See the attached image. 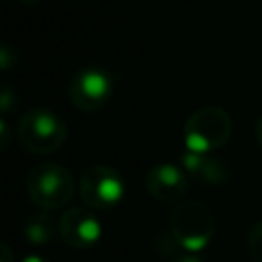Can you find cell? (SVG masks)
Instances as JSON below:
<instances>
[{
    "mask_svg": "<svg viewBox=\"0 0 262 262\" xmlns=\"http://www.w3.org/2000/svg\"><path fill=\"white\" fill-rule=\"evenodd\" d=\"M25 239L33 246H47L55 239V235H59V221H55L51 217V213L47 211H39L27 217L25 227H23Z\"/></svg>",
    "mask_w": 262,
    "mask_h": 262,
    "instance_id": "cell-10",
    "label": "cell"
},
{
    "mask_svg": "<svg viewBox=\"0 0 262 262\" xmlns=\"http://www.w3.org/2000/svg\"><path fill=\"white\" fill-rule=\"evenodd\" d=\"M0 262H12V252L6 244L0 246Z\"/></svg>",
    "mask_w": 262,
    "mask_h": 262,
    "instance_id": "cell-16",
    "label": "cell"
},
{
    "mask_svg": "<svg viewBox=\"0 0 262 262\" xmlns=\"http://www.w3.org/2000/svg\"><path fill=\"white\" fill-rule=\"evenodd\" d=\"M27 192L39 211L53 213L72 203L76 180L66 166L55 162H41L35 164L27 174Z\"/></svg>",
    "mask_w": 262,
    "mask_h": 262,
    "instance_id": "cell-1",
    "label": "cell"
},
{
    "mask_svg": "<svg viewBox=\"0 0 262 262\" xmlns=\"http://www.w3.org/2000/svg\"><path fill=\"white\" fill-rule=\"evenodd\" d=\"M20 262H47V260L41 258V256H37V254H29V256H25Z\"/></svg>",
    "mask_w": 262,
    "mask_h": 262,
    "instance_id": "cell-18",
    "label": "cell"
},
{
    "mask_svg": "<svg viewBox=\"0 0 262 262\" xmlns=\"http://www.w3.org/2000/svg\"><path fill=\"white\" fill-rule=\"evenodd\" d=\"M260 82H262V76H260Z\"/></svg>",
    "mask_w": 262,
    "mask_h": 262,
    "instance_id": "cell-20",
    "label": "cell"
},
{
    "mask_svg": "<svg viewBox=\"0 0 262 262\" xmlns=\"http://www.w3.org/2000/svg\"><path fill=\"white\" fill-rule=\"evenodd\" d=\"M16 106H18L16 92H12L8 86H2V90H0V111H2V117H8Z\"/></svg>",
    "mask_w": 262,
    "mask_h": 262,
    "instance_id": "cell-13",
    "label": "cell"
},
{
    "mask_svg": "<svg viewBox=\"0 0 262 262\" xmlns=\"http://www.w3.org/2000/svg\"><path fill=\"white\" fill-rule=\"evenodd\" d=\"M16 61H18V51L12 45L4 43L0 47V70L2 72H8L12 66H16Z\"/></svg>",
    "mask_w": 262,
    "mask_h": 262,
    "instance_id": "cell-14",
    "label": "cell"
},
{
    "mask_svg": "<svg viewBox=\"0 0 262 262\" xmlns=\"http://www.w3.org/2000/svg\"><path fill=\"white\" fill-rule=\"evenodd\" d=\"M16 139L29 154L49 156L66 143L68 125L55 111L31 108L16 123Z\"/></svg>",
    "mask_w": 262,
    "mask_h": 262,
    "instance_id": "cell-2",
    "label": "cell"
},
{
    "mask_svg": "<svg viewBox=\"0 0 262 262\" xmlns=\"http://www.w3.org/2000/svg\"><path fill=\"white\" fill-rule=\"evenodd\" d=\"M180 166L182 170L192 176V178H199L201 182L205 184H213V186H221L229 180V166L211 156V154H194V151H182L180 154Z\"/></svg>",
    "mask_w": 262,
    "mask_h": 262,
    "instance_id": "cell-9",
    "label": "cell"
},
{
    "mask_svg": "<svg viewBox=\"0 0 262 262\" xmlns=\"http://www.w3.org/2000/svg\"><path fill=\"white\" fill-rule=\"evenodd\" d=\"M117 90V76L102 66H84L74 74L68 86L72 104L82 113L104 108Z\"/></svg>",
    "mask_w": 262,
    "mask_h": 262,
    "instance_id": "cell-5",
    "label": "cell"
},
{
    "mask_svg": "<svg viewBox=\"0 0 262 262\" xmlns=\"http://www.w3.org/2000/svg\"><path fill=\"white\" fill-rule=\"evenodd\" d=\"M145 188L160 203H180L188 190V174L182 170V166L160 162L147 170Z\"/></svg>",
    "mask_w": 262,
    "mask_h": 262,
    "instance_id": "cell-8",
    "label": "cell"
},
{
    "mask_svg": "<svg viewBox=\"0 0 262 262\" xmlns=\"http://www.w3.org/2000/svg\"><path fill=\"white\" fill-rule=\"evenodd\" d=\"M78 190L88 209L108 211L123 201L125 180L121 172L115 170L113 166L94 164L82 172L78 180Z\"/></svg>",
    "mask_w": 262,
    "mask_h": 262,
    "instance_id": "cell-6",
    "label": "cell"
},
{
    "mask_svg": "<svg viewBox=\"0 0 262 262\" xmlns=\"http://www.w3.org/2000/svg\"><path fill=\"white\" fill-rule=\"evenodd\" d=\"M248 252L254 262H262V221L254 223L248 235Z\"/></svg>",
    "mask_w": 262,
    "mask_h": 262,
    "instance_id": "cell-12",
    "label": "cell"
},
{
    "mask_svg": "<svg viewBox=\"0 0 262 262\" xmlns=\"http://www.w3.org/2000/svg\"><path fill=\"white\" fill-rule=\"evenodd\" d=\"M8 141H10V129H8L6 117H2V119H0V149H2V151L8 149Z\"/></svg>",
    "mask_w": 262,
    "mask_h": 262,
    "instance_id": "cell-15",
    "label": "cell"
},
{
    "mask_svg": "<svg viewBox=\"0 0 262 262\" xmlns=\"http://www.w3.org/2000/svg\"><path fill=\"white\" fill-rule=\"evenodd\" d=\"M231 117L219 106L196 108L184 123L182 143L186 151L211 154L227 143L231 137Z\"/></svg>",
    "mask_w": 262,
    "mask_h": 262,
    "instance_id": "cell-4",
    "label": "cell"
},
{
    "mask_svg": "<svg viewBox=\"0 0 262 262\" xmlns=\"http://www.w3.org/2000/svg\"><path fill=\"white\" fill-rule=\"evenodd\" d=\"M59 237L74 250H88L102 237V223L88 207H70L59 217Z\"/></svg>",
    "mask_w": 262,
    "mask_h": 262,
    "instance_id": "cell-7",
    "label": "cell"
},
{
    "mask_svg": "<svg viewBox=\"0 0 262 262\" xmlns=\"http://www.w3.org/2000/svg\"><path fill=\"white\" fill-rule=\"evenodd\" d=\"M16 2H20V4H27V6H33V4H39L41 0H16Z\"/></svg>",
    "mask_w": 262,
    "mask_h": 262,
    "instance_id": "cell-19",
    "label": "cell"
},
{
    "mask_svg": "<svg viewBox=\"0 0 262 262\" xmlns=\"http://www.w3.org/2000/svg\"><path fill=\"white\" fill-rule=\"evenodd\" d=\"M164 254H174V256H170L174 262H203L199 254H192V252L182 250L172 239V235H166V239H164Z\"/></svg>",
    "mask_w": 262,
    "mask_h": 262,
    "instance_id": "cell-11",
    "label": "cell"
},
{
    "mask_svg": "<svg viewBox=\"0 0 262 262\" xmlns=\"http://www.w3.org/2000/svg\"><path fill=\"white\" fill-rule=\"evenodd\" d=\"M254 133H256V141L260 143V147H262V117L256 121V127H254Z\"/></svg>",
    "mask_w": 262,
    "mask_h": 262,
    "instance_id": "cell-17",
    "label": "cell"
},
{
    "mask_svg": "<svg viewBox=\"0 0 262 262\" xmlns=\"http://www.w3.org/2000/svg\"><path fill=\"white\" fill-rule=\"evenodd\" d=\"M170 235L186 252L201 254L215 237V215L201 201H180L170 215Z\"/></svg>",
    "mask_w": 262,
    "mask_h": 262,
    "instance_id": "cell-3",
    "label": "cell"
}]
</instances>
